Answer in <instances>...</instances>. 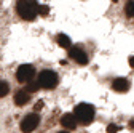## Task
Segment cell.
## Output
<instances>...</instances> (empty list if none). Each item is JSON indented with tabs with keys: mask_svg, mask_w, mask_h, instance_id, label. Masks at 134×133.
I'll use <instances>...</instances> for the list:
<instances>
[{
	"mask_svg": "<svg viewBox=\"0 0 134 133\" xmlns=\"http://www.w3.org/2000/svg\"><path fill=\"white\" fill-rule=\"evenodd\" d=\"M74 115L78 124L81 125H90L94 120V108L88 103H80L78 106H75Z\"/></svg>",
	"mask_w": 134,
	"mask_h": 133,
	"instance_id": "cell-1",
	"label": "cell"
},
{
	"mask_svg": "<svg viewBox=\"0 0 134 133\" xmlns=\"http://www.w3.org/2000/svg\"><path fill=\"white\" fill-rule=\"evenodd\" d=\"M16 11L23 19L32 21L38 14V3L37 2H18L16 3Z\"/></svg>",
	"mask_w": 134,
	"mask_h": 133,
	"instance_id": "cell-2",
	"label": "cell"
},
{
	"mask_svg": "<svg viewBox=\"0 0 134 133\" xmlns=\"http://www.w3.org/2000/svg\"><path fill=\"white\" fill-rule=\"evenodd\" d=\"M37 82H38V85H40L42 88L49 90V88H54V87L58 85V75H56L53 71H42V72L38 74Z\"/></svg>",
	"mask_w": 134,
	"mask_h": 133,
	"instance_id": "cell-3",
	"label": "cell"
},
{
	"mask_svg": "<svg viewBox=\"0 0 134 133\" xmlns=\"http://www.w3.org/2000/svg\"><path fill=\"white\" fill-rule=\"evenodd\" d=\"M34 77H35V68L30 64H23L18 68V71H16V79H18V82H21V84H29V82L34 80Z\"/></svg>",
	"mask_w": 134,
	"mask_h": 133,
	"instance_id": "cell-4",
	"label": "cell"
},
{
	"mask_svg": "<svg viewBox=\"0 0 134 133\" xmlns=\"http://www.w3.org/2000/svg\"><path fill=\"white\" fill-rule=\"evenodd\" d=\"M40 124V117H38V114H29L26 115V117L21 120V131L23 133H30L37 128V125Z\"/></svg>",
	"mask_w": 134,
	"mask_h": 133,
	"instance_id": "cell-5",
	"label": "cell"
},
{
	"mask_svg": "<svg viewBox=\"0 0 134 133\" xmlns=\"http://www.w3.org/2000/svg\"><path fill=\"white\" fill-rule=\"evenodd\" d=\"M69 58L70 59H74L75 63H78V64H81V66H85V64H88V55L83 52V50H80V48H70L69 50Z\"/></svg>",
	"mask_w": 134,
	"mask_h": 133,
	"instance_id": "cell-6",
	"label": "cell"
},
{
	"mask_svg": "<svg viewBox=\"0 0 134 133\" xmlns=\"http://www.w3.org/2000/svg\"><path fill=\"white\" fill-rule=\"evenodd\" d=\"M77 119H75V115L74 114H70V112H67V114H64L62 117H61V125L64 127V128H67V130H74L75 127H77Z\"/></svg>",
	"mask_w": 134,
	"mask_h": 133,
	"instance_id": "cell-7",
	"label": "cell"
},
{
	"mask_svg": "<svg viewBox=\"0 0 134 133\" xmlns=\"http://www.w3.org/2000/svg\"><path fill=\"white\" fill-rule=\"evenodd\" d=\"M112 88L115 91H118V93H123L129 88V80L125 79V77H118V79H115L112 82Z\"/></svg>",
	"mask_w": 134,
	"mask_h": 133,
	"instance_id": "cell-8",
	"label": "cell"
},
{
	"mask_svg": "<svg viewBox=\"0 0 134 133\" xmlns=\"http://www.w3.org/2000/svg\"><path fill=\"white\" fill-rule=\"evenodd\" d=\"M29 99H30V93H27L26 90H19V91L14 93V104L16 106H24V104H27Z\"/></svg>",
	"mask_w": 134,
	"mask_h": 133,
	"instance_id": "cell-9",
	"label": "cell"
},
{
	"mask_svg": "<svg viewBox=\"0 0 134 133\" xmlns=\"http://www.w3.org/2000/svg\"><path fill=\"white\" fill-rule=\"evenodd\" d=\"M56 42H58V45L62 47V48H67V50H70V48H72V42H70V39L67 37L65 34H58Z\"/></svg>",
	"mask_w": 134,
	"mask_h": 133,
	"instance_id": "cell-10",
	"label": "cell"
},
{
	"mask_svg": "<svg viewBox=\"0 0 134 133\" xmlns=\"http://www.w3.org/2000/svg\"><path fill=\"white\" fill-rule=\"evenodd\" d=\"M10 93V85L5 80H0V98H5Z\"/></svg>",
	"mask_w": 134,
	"mask_h": 133,
	"instance_id": "cell-11",
	"label": "cell"
},
{
	"mask_svg": "<svg viewBox=\"0 0 134 133\" xmlns=\"http://www.w3.org/2000/svg\"><path fill=\"white\" fill-rule=\"evenodd\" d=\"M38 88H40V85H38V82H37V80H35V82L32 80V82H29V84L26 85V88H24V90H26L27 93H34V91H37Z\"/></svg>",
	"mask_w": 134,
	"mask_h": 133,
	"instance_id": "cell-12",
	"label": "cell"
},
{
	"mask_svg": "<svg viewBox=\"0 0 134 133\" xmlns=\"http://www.w3.org/2000/svg\"><path fill=\"white\" fill-rule=\"evenodd\" d=\"M125 11H126V14H128V16H131V18H134V2H129V3L126 5Z\"/></svg>",
	"mask_w": 134,
	"mask_h": 133,
	"instance_id": "cell-13",
	"label": "cell"
},
{
	"mask_svg": "<svg viewBox=\"0 0 134 133\" xmlns=\"http://www.w3.org/2000/svg\"><path fill=\"white\" fill-rule=\"evenodd\" d=\"M48 11H49V8L46 5H38V14L45 16V14H48Z\"/></svg>",
	"mask_w": 134,
	"mask_h": 133,
	"instance_id": "cell-14",
	"label": "cell"
},
{
	"mask_svg": "<svg viewBox=\"0 0 134 133\" xmlns=\"http://www.w3.org/2000/svg\"><path fill=\"white\" fill-rule=\"evenodd\" d=\"M120 130V127L118 125H113V124H110L109 127H107V133H116Z\"/></svg>",
	"mask_w": 134,
	"mask_h": 133,
	"instance_id": "cell-15",
	"label": "cell"
},
{
	"mask_svg": "<svg viewBox=\"0 0 134 133\" xmlns=\"http://www.w3.org/2000/svg\"><path fill=\"white\" fill-rule=\"evenodd\" d=\"M129 66H131V68H134V56L129 58Z\"/></svg>",
	"mask_w": 134,
	"mask_h": 133,
	"instance_id": "cell-16",
	"label": "cell"
},
{
	"mask_svg": "<svg viewBox=\"0 0 134 133\" xmlns=\"http://www.w3.org/2000/svg\"><path fill=\"white\" fill-rule=\"evenodd\" d=\"M42 106H43V101H38V104L35 106V111H37V109H42Z\"/></svg>",
	"mask_w": 134,
	"mask_h": 133,
	"instance_id": "cell-17",
	"label": "cell"
},
{
	"mask_svg": "<svg viewBox=\"0 0 134 133\" xmlns=\"http://www.w3.org/2000/svg\"><path fill=\"white\" fill-rule=\"evenodd\" d=\"M129 127H131V128H134V120H131V122H129Z\"/></svg>",
	"mask_w": 134,
	"mask_h": 133,
	"instance_id": "cell-18",
	"label": "cell"
},
{
	"mask_svg": "<svg viewBox=\"0 0 134 133\" xmlns=\"http://www.w3.org/2000/svg\"><path fill=\"white\" fill-rule=\"evenodd\" d=\"M59 133H67V131H59Z\"/></svg>",
	"mask_w": 134,
	"mask_h": 133,
	"instance_id": "cell-19",
	"label": "cell"
}]
</instances>
